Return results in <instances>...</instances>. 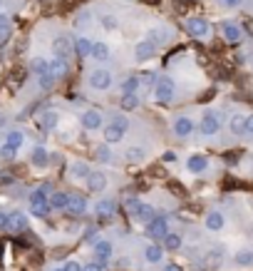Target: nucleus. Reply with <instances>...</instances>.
<instances>
[{
  "instance_id": "1",
  "label": "nucleus",
  "mask_w": 253,
  "mask_h": 271,
  "mask_svg": "<svg viewBox=\"0 0 253 271\" xmlns=\"http://www.w3.org/2000/svg\"><path fill=\"white\" fill-rule=\"evenodd\" d=\"M30 68H32V75L38 77V82H40L42 90H52L55 77L50 75V60H45V58H35Z\"/></svg>"
},
{
  "instance_id": "2",
  "label": "nucleus",
  "mask_w": 253,
  "mask_h": 271,
  "mask_svg": "<svg viewBox=\"0 0 253 271\" xmlns=\"http://www.w3.org/2000/svg\"><path fill=\"white\" fill-rule=\"evenodd\" d=\"M30 211L32 216H48L52 209H50V197H48V187H40L30 194Z\"/></svg>"
},
{
  "instance_id": "3",
  "label": "nucleus",
  "mask_w": 253,
  "mask_h": 271,
  "mask_svg": "<svg viewBox=\"0 0 253 271\" xmlns=\"http://www.w3.org/2000/svg\"><path fill=\"white\" fill-rule=\"evenodd\" d=\"M152 92L156 102H172L176 97V85L172 77H156V85L152 87Z\"/></svg>"
},
{
  "instance_id": "4",
  "label": "nucleus",
  "mask_w": 253,
  "mask_h": 271,
  "mask_svg": "<svg viewBox=\"0 0 253 271\" xmlns=\"http://www.w3.org/2000/svg\"><path fill=\"white\" fill-rule=\"evenodd\" d=\"M218 130H221V112H216V110H206V112L201 115L198 132H201L204 137H214V135H218Z\"/></svg>"
},
{
  "instance_id": "5",
  "label": "nucleus",
  "mask_w": 253,
  "mask_h": 271,
  "mask_svg": "<svg viewBox=\"0 0 253 271\" xmlns=\"http://www.w3.org/2000/svg\"><path fill=\"white\" fill-rule=\"evenodd\" d=\"M126 127H129V117H117V120H112L107 127H104V142L107 144H117V142H122L124 139V132Z\"/></svg>"
},
{
  "instance_id": "6",
  "label": "nucleus",
  "mask_w": 253,
  "mask_h": 271,
  "mask_svg": "<svg viewBox=\"0 0 253 271\" xmlns=\"http://www.w3.org/2000/svg\"><path fill=\"white\" fill-rule=\"evenodd\" d=\"M87 82H90V87L92 90H110L112 85H114V77H112V72L110 70H104V68H97V70H92L90 72V77H87Z\"/></svg>"
},
{
  "instance_id": "7",
  "label": "nucleus",
  "mask_w": 253,
  "mask_h": 271,
  "mask_svg": "<svg viewBox=\"0 0 253 271\" xmlns=\"http://www.w3.org/2000/svg\"><path fill=\"white\" fill-rule=\"evenodd\" d=\"M186 30H189L191 38H208V35H211V25H208V20L201 18V15L186 18Z\"/></svg>"
},
{
  "instance_id": "8",
  "label": "nucleus",
  "mask_w": 253,
  "mask_h": 271,
  "mask_svg": "<svg viewBox=\"0 0 253 271\" xmlns=\"http://www.w3.org/2000/svg\"><path fill=\"white\" fill-rule=\"evenodd\" d=\"M52 53H55V58H60V60H72L74 58V48H72V40L67 38V35H58L55 40H52Z\"/></svg>"
},
{
  "instance_id": "9",
  "label": "nucleus",
  "mask_w": 253,
  "mask_h": 271,
  "mask_svg": "<svg viewBox=\"0 0 253 271\" xmlns=\"http://www.w3.org/2000/svg\"><path fill=\"white\" fill-rule=\"evenodd\" d=\"M166 234H169V219L156 214V216L146 224V236H152V239H164Z\"/></svg>"
},
{
  "instance_id": "10",
  "label": "nucleus",
  "mask_w": 253,
  "mask_h": 271,
  "mask_svg": "<svg viewBox=\"0 0 253 271\" xmlns=\"http://www.w3.org/2000/svg\"><path fill=\"white\" fill-rule=\"evenodd\" d=\"M172 130H174V135L182 137V139H186V137L194 135V130H196V125H194V120H191L189 115H179L176 120H174V125H172Z\"/></svg>"
},
{
  "instance_id": "11",
  "label": "nucleus",
  "mask_w": 253,
  "mask_h": 271,
  "mask_svg": "<svg viewBox=\"0 0 253 271\" xmlns=\"http://www.w3.org/2000/svg\"><path fill=\"white\" fill-rule=\"evenodd\" d=\"M156 55V45L152 43V40H139L136 45H134V60L136 63H146V60H152Z\"/></svg>"
},
{
  "instance_id": "12",
  "label": "nucleus",
  "mask_w": 253,
  "mask_h": 271,
  "mask_svg": "<svg viewBox=\"0 0 253 271\" xmlns=\"http://www.w3.org/2000/svg\"><path fill=\"white\" fill-rule=\"evenodd\" d=\"M154 216H156V209H154L152 204H144V202L132 211V219H134L136 224H149Z\"/></svg>"
},
{
  "instance_id": "13",
  "label": "nucleus",
  "mask_w": 253,
  "mask_h": 271,
  "mask_svg": "<svg viewBox=\"0 0 253 271\" xmlns=\"http://www.w3.org/2000/svg\"><path fill=\"white\" fill-rule=\"evenodd\" d=\"M58 125H60V115H58L55 110H48V112H42V115L38 117V127H40L42 132H52Z\"/></svg>"
},
{
  "instance_id": "14",
  "label": "nucleus",
  "mask_w": 253,
  "mask_h": 271,
  "mask_svg": "<svg viewBox=\"0 0 253 271\" xmlns=\"http://www.w3.org/2000/svg\"><path fill=\"white\" fill-rule=\"evenodd\" d=\"M102 125H104V117H102V112H97V110H87V112L82 115V127H84V130L94 132V130H100Z\"/></svg>"
},
{
  "instance_id": "15",
  "label": "nucleus",
  "mask_w": 253,
  "mask_h": 271,
  "mask_svg": "<svg viewBox=\"0 0 253 271\" xmlns=\"http://www.w3.org/2000/svg\"><path fill=\"white\" fill-rule=\"evenodd\" d=\"M221 33H224V40L226 43H241L244 40V30H241V25H236V23H224L221 25Z\"/></svg>"
},
{
  "instance_id": "16",
  "label": "nucleus",
  "mask_w": 253,
  "mask_h": 271,
  "mask_svg": "<svg viewBox=\"0 0 253 271\" xmlns=\"http://www.w3.org/2000/svg\"><path fill=\"white\" fill-rule=\"evenodd\" d=\"M186 169H189L191 174L206 172V169H208V157H206V154H191L189 159H186Z\"/></svg>"
},
{
  "instance_id": "17",
  "label": "nucleus",
  "mask_w": 253,
  "mask_h": 271,
  "mask_svg": "<svg viewBox=\"0 0 253 271\" xmlns=\"http://www.w3.org/2000/svg\"><path fill=\"white\" fill-rule=\"evenodd\" d=\"M204 224H206V229H208V231H221V229H224V224H226V216H224L221 211H216V209H214V211H208V214H206Z\"/></svg>"
},
{
  "instance_id": "18",
  "label": "nucleus",
  "mask_w": 253,
  "mask_h": 271,
  "mask_svg": "<svg viewBox=\"0 0 253 271\" xmlns=\"http://www.w3.org/2000/svg\"><path fill=\"white\" fill-rule=\"evenodd\" d=\"M112 254H114V246H112V241H107V239H102V241H97L94 244V256H97V261H110L112 259Z\"/></svg>"
},
{
  "instance_id": "19",
  "label": "nucleus",
  "mask_w": 253,
  "mask_h": 271,
  "mask_svg": "<svg viewBox=\"0 0 253 271\" xmlns=\"http://www.w3.org/2000/svg\"><path fill=\"white\" fill-rule=\"evenodd\" d=\"M114 211H117V202L114 199H100V202L94 204V214L102 216V219L114 216Z\"/></svg>"
},
{
  "instance_id": "20",
  "label": "nucleus",
  "mask_w": 253,
  "mask_h": 271,
  "mask_svg": "<svg viewBox=\"0 0 253 271\" xmlns=\"http://www.w3.org/2000/svg\"><path fill=\"white\" fill-rule=\"evenodd\" d=\"M87 187H90V192H104L107 189V177L102 174V172H90V177H87Z\"/></svg>"
},
{
  "instance_id": "21",
  "label": "nucleus",
  "mask_w": 253,
  "mask_h": 271,
  "mask_svg": "<svg viewBox=\"0 0 253 271\" xmlns=\"http://www.w3.org/2000/svg\"><path fill=\"white\" fill-rule=\"evenodd\" d=\"M92 60H97V63H107L110 58H112V53H110V45L107 43H92V55H90Z\"/></svg>"
},
{
  "instance_id": "22",
  "label": "nucleus",
  "mask_w": 253,
  "mask_h": 271,
  "mask_svg": "<svg viewBox=\"0 0 253 271\" xmlns=\"http://www.w3.org/2000/svg\"><path fill=\"white\" fill-rule=\"evenodd\" d=\"M30 162H32L35 167H48V164H50V154H48V149L40 147V144H35L32 152H30Z\"/></svg>"
},
{
  "instance_id": "23",
  "label": "nucleus",
  "mask_w": 253,
  "mask_h": 271,
  "mask_svg": "<svg viewBox=\"0 0 253 271\" xmlns=\"http://www.w3.org/2000/svg\"><path fill=\"white\" fill-rule=\"evenodd\" d=\"M72 48H74V55L77 58H90L92 55V40L90 38H77L72 43Z\"/></svg>"
},
{
  "instance_id": "24",
  "label": "nucleus",
  "mask_w": 253,
  "mask_h": 271,
  "mask_svg": "<svg viewBox=\"0 0 253 271\" xmlns=\"http://www.w3.org/2000/svg\"><path fill=\"white\" fill-rule=\"evenodd\" d=\"M246 117H248V115H234V117H231L228 130H231V135L234 137L246 135Z\"/></svg>"
},
{
  "instance_id": "25",
  "label": "nucleus",
  "mask_w": 253,
  "mask_h": 271,
  "mask_svg": "<svg viewBox=\"0 0 253 271\" xmlns=\"http://www.w3.org/2000/svg\"><path fill=\"white\" fill-rule=\"evenodd\" d=\"M90 172H92V169H90V164H84V162H72V167H70V177L77 179V182H80V179L87 182Z\"/></svg>"
},
{
  "instance_id": "26",
  "label": "nucleus",
  "mask_w": 253,
  "mask_h": 271,
  "mask_svg": "<svg viewBox=\"0 0 253 271\" xmlns=\"http://www.w3.org/2000/svg\"><path fill=\"white\" fill-rule=\"evenodd\" d=\"M67 204H70V194H67V192H52V194H50V209L67 211Z\"/></svg>"
},
{
  "instance_id": "27",
  "label": "nucleus",
  "mask_w": 253,
  "mask_h": 271,
  "mask_svg": "<svg viewBox=\"0 0 253 271\" xmlns=\"http://www.w3.org/2000/svg\"><path fill=\"white\" fill-rule=\"evenodd\" d=\"M144 259H146L149 264H159V261L164 259V249H162L159 244H149V246L144 249Z\"/></svg>"
},
{
  "instance_id": "28",
  "label": "nucleus",
  "mask_w": 253,
  "mask_h": 271,
  "mask_svg": "<svg viewBox=\"0 0 253 271\" xmlns=\"http://www.w3.org/2000/svg\"><path fill=\"white\" fill-rule=\"evenodd\" d=\"M67 211H70V214H74V216L84 214V211H87V199H84V197H72V194H70V204H67Z\"/></svg>"
},
{
  "instance_id": "29",
  "label": "nucleus",
  "mask_w": 253,
  "mask_h": 271,
  "mask_svg": "<svg viewBox=\"0 0 253 271\" xmlns=\"http://www.w3.org/2000/svg\"><path fill=\"white\" fill-rule=\"evenodd\" d=\"M50 75L55 77V82L62 80L64 75H67V63L60 60V58H50Z\"/></svg>"
},
{
  "instance_id": "30",
  "label": "nucleus",
  "mask_w": 253,
  "mask_h": 271,
  "mask_svg": "<svg viewBox=\"0 0 253 271\" xmlns=\"http://www.w3.org/2000/svg\"><path fill=\"white\" fill-rule=\"evenodd\" d=\"M25 226H28V216H25L22 211H10V224H8V229L20 231V229H25Z\"/></svg>"
},
{
  "instance_id": "31",
  "label": "nucleus",
  "mask_w": 253,
  "mask_h": 271,
  "mask_svg": "<svg viewBox=\"0 0 253 271\" xmlns=\"http://www.w3.org/2000/svg\"><path fill=\"white\" fill-rule=\"evenodd\" d=\"M162 241H164V249H166V251H179V249H182V244H184V241H182V236H179V234H174V231H169Z\"/></svg>"
},
{
  "instance_id": "32",
  "label": "nucleus",
  "mask_w": 253,
  "mask_h": 271,
  "mask_svg": "<svg viewBox=\"0 0 253 271\" xmlns=\"http://www.w3.org/2000/svg\"><path fill=\"white\" fill-rule=\"evenodd\" d=\"M22 142H25V135H22L20 130H10L8 137H5V144H8V147H12V149H20V147H22Z\"/></svg>"
},
{
  "instance_id": "33",
  "label": "nucleus",
  "mask_w": 253,
  "mask_h": 271,
  "mask_svg": "<svg viewBox=\"0 0 253 271\" xmlns=\"http://www.w3.org/2000/svg\"><path fill=\"white\" fill-rule=\"evenodd\" d=\"M236 266H253V249H241L236 256H234Z\"/></svg>"
},
{
  "instance_id": "34",
  "label": "nucleus",
  "mask_w": 253,
  "mask_h": 271,
  "mask_svg": "<svg viewBox=\"0 0 253 271\" xmlns=\"http://www.w3.org/2000/svg\"><path fill=\"white\" fill-rule=\"evenodd\" d=\"M120 105H122V110H136L139 107V95L136 92H126L124 97L120 100Z\"/></svg>"
},
{
  "instance_id": "35",
  "label": "nucleus",
  "mask_w": 253,
  "mask_h": 271,
  "mask_svg": "<svg viewBox=\"0 0 253 271\" xmlns=\"http://www.w3.org/2000/svg\"><path fill=\"white\" fill-rule=\"evenodd\" d=\"M90 23H92V13H90V10L77 13V18H74V28H80V30H82V28H87Z\"/></svg>"
},
{
  "instance_id": "36",
  "label": "nucleus",
  "mask_w": 253,
  "mask_h": 271,
  "mask_svg": "<svg viewBox=\"0 0 253 271\" xmlns=\"http://www.w3.org/2000/svg\"><path fill=\"white\" fill-rule=\"evenodd\" d=\"M206 266H211V269L221 266V249H211V251L206 254Z\"/></svg>"
},
{
  "instance_id": "37",
  "label": "nucleus",
  "mask_w": 253,
  "mask_h": 271,
  "mask_svg": "<svg viewBox=\"0 0 253 271\" xmlns=\"http://www.w3.org/2000/svg\"><path fill=\"white\" fill-rule=\"evenodd\" d=\"M120 87H122V92H124V95H126V92H139V77H126Z\"/></svg>"
},
{
  "instance_id": "38",
  "label": "nucleus",
  "mask_w": 253,
  "mask_h": 271,
  "mask_svg": "<svg viewBox=\"0 0 253 271\" xmlns=\"http://www.w3.org/2000/svg\"><path fill=\"white\" fill-rule=\"evenodd\" d=\"M100 25H102L104 30H117V28H120V23H117L114 15H102V18H100Z\"/></svg>"
},
{
  "instance_id": "39",
  "label": "nucleus",
  "mask_w": 253,
  "mask_h": 271,
  "mask_svg": "<svg viewBox=\"0 0 253 271\" xmlns=\"http://www.w3.org/2000/svg\"><path fill=\"white\" fill-rule=\"evenodd\" d=\"M124 157L129 162H142V159H144V149H142V147H129Z\"/></svg>"
},
{
  "instance_id": "40",
  "label": "nucleus",
  "mask_w": 253,
  "mask_h": 271,
  "mask_svg": "<svg viewBox=\"0 0 253 271\" xmlns=\"http://www.w3.org/2000/svg\"><path fill=\"white\" fill-rule=\"evenodd\" d=\"M97 159H100V162H110V159H112V154H110V144H107V142L97 147Z\"/></svg>"
},
{
  "instance_id": "41",
  "label": "nucleus",
  "mask_w": 253,
  "mask_h": 271,
  "mask_svg": "<svg viewBox=\"0 0 253 271\" xmlns=\"http://www.w3.org/2000/svg\"><path fill=\"white\" fill-rule=\"evenodd\" d=\"M8 35H10V18L0 15V40H5Z\"/></svg>"
},
{
  "instance_id": "42",
  "label": "nucleus",
  "mask_w": 253,
  "mask_h": 271,
  "mask_svg": "<svg viewBox=\"0 0 253 271\" xmlns=\"http://www.w3.org/2000/svg\"><path fill=\"white\" fill-rule=\"evenodd\" d=\"M139 82L146 85V87H154L156 85V75L154 72H144V75H139Z\"/></svg>"
},
{
  "instance_id": "43",
  "label": "nucleus",
  "mask_w": 253,
  "mask_h": 271,
  "mask_svg": "<svg viewBox=\"0 0 253 271\" xmlns=\"http://www.w3.org/2000/svg\"><path fill=\"white\" fill-rule=\"evenodd\" d=\"M162 35H166V30H159V28H154V30H149V38H152V43H164L166 38H162Z\"/></svg>"
},
{
  "instance_id": "44",
  "label": "nucleus",
  "mask_w": 253,
  "mask_h": 271,
  "mask_svg": "<svg viewBox=\"0 0 253 271\" xmlns=\"http://www.w3.org/2000/svg\"><path fill=\"white\" fill-rule=\"evenodd\" d=\"M15 154H18V149H12V147H8V144L0 147V157H2V159H12Z\"/></svg>"
},
{
  "instance_id": "45",
  "label": "nucleus",
  "mask_w": 253,
  "mask_h": 271,
  "mask_svg": "<svg viewBox=\"0 0 253 271\" xmlns=\"http://www.w3.org/2000/svg\"><path fill=\"white\" fill-rule=\"evenodd\" d=\"M224 8H228V10H234V8H241L244 5V0H218Z\"/></svg>"
},
{
  "instance_id": "46",
  "label": "nucleus",
  "mask_w": 253,
  "mask_h": 271,
  "mask_svg": "<svg viewBox=\"0 0 253 271\" xmlns=\"http://www.w3.org/2000/svg\"><path fill=\"white\" fill-rule=\"evenodd\" d=\"M8 224H10V214L0 211V229H8Z\"/></svg>"
},
{
  "instance_id": "47",
  "label": "nucleus",
  "mask_w": 253,
  "mask_h": 271,
  "mask_svg": "<svg viewBox=\"0 0 253 271\" xmlns=\"http://www.w3.org/2000/svg\"><path fill=\"white\" fill-rule=\"evenodd\" d=\"M162 159H164L166 164H172V162H176V152H172V149H169V152H164V157H162Z\"/></svg>"
},
{
  "instance_id": "48",
  "label": "nucleus",
  "mask_w": 253,
  "mask_h": 271,
  "mask_svg": "<svg viewBox=\"0 0 253 271\" xmlns=\"http://www.w3.org/2000/svg\"><path fill=\"white\" fill-rule=\"evenodd\" d=\"M246 135L253 137V115H248V117H246Z\"/></svg>"
},
{
  "instance_id": "49",
  "label": "nucleus",
  "mask_w": 253,
  "mask_h": 271,
  "mask_svg": "<svg viewBox=\"0 0 253 271\" xmlns=\"http://www.w3.org/2000/svg\"><path fill=\"white\" fill-rule=\"evenodd\" d=\"M139 199H136V197H132V199H126V209H129V211H134V209H136V206H139Z\"/></svg>"
},
{
  "instance_id": "50",
  "label": "nucleus",
  "mask_w": 253,
  "mask_h": 271,
  "mask_svg": "<svg viewBox=\"0 0 253 271\" xmlns=\"http://www.w3.org/2000/svg\"><path fill=\"white\" fill-rule=\"evenodd\" d=\"M64 271H82V266H80L77 261H67V264H64Z\"/></svg>"
},
{
  "instance_id": "51",
  "label": "nucleus",
  "mask_w": 253,
  "mask_h": 271,
  "mask_svg": "<svg viewBox=\"0 0 253 271\" xmlns=\"http://www.w3.org/2000/svg\"><path fill=\"white\" fill-rule=\"evenodd\" d=\"M82 271H102V266L94 261V264H87V266H82Z\"/></svg>"
},
{
  "instance_id": "52",
  "label": "nucleus",
  "mask_w": 253,
  "mask_h": 271,
  "mask_svg": "<svg viewBox=\"0 0 253 271\" xmlns=\"http://www.w3.org/2000/svg\"><path fill=\"white\" fill-rule=\"evenodd\" d=\"M164 271H182V266H179V264H169Z\"/></svg>"
},
{
  "instance_id": "53",
  "label": "nucleus",
  "mask_w": 253,
  "mask_h": 271,
  "mask_svg": "<svg viewBox=\"0 0 253 271\" xmlns=\"http://www.w3.org/2000/svg\"><path fill=\"white\" fill-rule=\"evenodd\" d=\"M5 125H8V117H5V115L0 112V127H5Z\"/></svg>"
},
{
  "instance_id": "54",
  "label": "nucleus",
  "mask_w": 253,
  "mask_h": 271,
  "mask_svg": "<svg viewBox=\"0 0 253 271\" xmlns=\"http://www.w3.org/2000/svg\"><path fill=\"white\" fill-rule=\"evenodd\" d=\"M55 271H64V266H58V269H55Z\"/></svg>"
}]
</instances>
